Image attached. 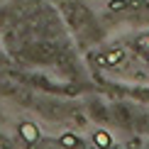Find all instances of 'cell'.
I'll return each instance as SVG.
<instances>
[{"label": "cell", "instance_id": "cell-1", "mask_svg": "<svg viewBox=\"0 0 149 149\" xmlns=\"http://www.w3.org/2000/svg\"><path fill=\"white\" fill-rule=\"evenodd\" d=\"M20 137L32 144V142L39 139V127H37L34 122H22V125H20Z\"/></svg>", "mask_w": 149, "mask_h": 149}, {"label": "cell", "instance_id": "cell-2", "mask_svg": "<svg viewBox=\"0 0 149 149\" xmlns=\"http://www.w3.org/2000/svg\"><path fill=\"white\" fill-rule=\"evenodd\" d=\"M122 59H125V52H122V49H113V52H108L105 56L98 59V64H103V66H117Z\"/></svg>", "mask_w": 149, "mask_h": 149}, {"label": "cell", "instance_id": "cell-3", "mask_svg": "<svg viewBox=\"0 0 149 149\" xmlns=\"http://www.w3.org/2000/svg\"><path fill=\"white\" fill-rule=\"evenodd\" d=\"M93 142H95V144L100 147V149H108L110 144H113V139H110V134L105 132V130H98V132L93 134Z\"/></svg>", "mask_w": 149, "mask_h": 149}, {"label": "cell", "instance_id": "cell-4", "mask_svg": "<svg viewBox=\"0 0 149 149\" xmlns=\"http://www.w3.org/2000/svg\"><path fill=\"white\" fill-rule=\"evenodd\" d=\"M139 0H110V10H122V8H139Z\"/></svg>", "mask_w": 149, "mask_h": 149}, {"label": "cell", "instance_id": "cell-5", "mask_svg": "<svg viewBox=\"0 0 149 149\" xmlns=\"http://www.w3.org/2000/svg\"><path fill=\"white\" fill-rule=\"evenodd\" d=\"M61 144L66 149H73V147H78V137L76 134H64V137H61Z\"/></svg>", "mask_w": 149, "mask_h": 149}, {"label": "cell", "instance_id": "cell-6", "mask_svg": "<svg viewBox=\"0 0 149 149\" xmlns=\"http://www.w3.org/2000/svg\"><path fill=\"white\" fill-rule=\"evenodd\" d=\"M139 49L144 52V59L149 61V37H142V39H139Z\"/></svg>", "mask_w": 149, "mask_h": 149}]
</instances>
